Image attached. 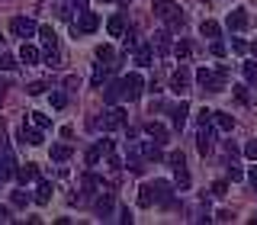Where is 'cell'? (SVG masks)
I'll return each mask as SVG.
<instances>
[{
    "instance_id": "6da1fadb",
    "label": "cell",
    "mask_w": 257,
    "mask_h": 225,
    "mask_svg": "<svg viewBox=\"0 0 257 225\" xmlns=\"http://www.w3.org/2000/svg\"><path fill=\"white\" fill-rule=\"evenodd\" d=\"M225 80H228V77H222L219 71H209V68H199L196 71V84L203 87V90H209V93L225 90Z\"/></svg>"
},
{
    "instance_id": "7a4b0ae2",
    "label": "cell",
    "mask_w": 257,
    "mask_h": 225,
    "mask_svg": "<svg viewBox=\"0 0 257 225\" xmlns=\"http://www.w3.org/2000/svg\"><path fill=\"white\" fill-rule=\"evenodd\" d=\"M36 32H39V26L29 20V16H13V20H10V36L23 39V42H29Z\"/></svg>"
},
{
    "instance_id": "3957f363",
    "label": "cell",
    "mask_w": 257,
    "mask_h": 225,
    "mask_svg": "<svg viewBox=\"0 0 257 225\" xmlns=\"http://www.w3.org/2000/svg\"><path fill=\"white\" fill-rule=\"evenodd\" d=\"M93 126H100L103 132H112V129H122V126H125V109H119V106H109L103 119H93Z\"/></svg>"
},
{
    "instance_id": "277c9868",
    "label": "cell",
    "mask_w": 257,
    "mask_h": 225,
    "mask_svg": "<svg viewBox=\"0 0 257 225\" xmlns=\"http://www.w3.org/2000/svg\"><path fill=\"white\" fill-rule=\"evenodd\" d=\"M142 90H145V80H142V74H135V71H132V74H125V77H122V100H128V103H132V100H139Z\"/></svg>"
},
{
    "instance_id": "5b68a950",
    "label": "cell",
    "mask_w": 257,
    "mask_h": 225,
    "mask_svg": "<svg viewBox=\"0 0 257 225\" xmlns=\"http://www.w3.org/2000/svg\"><path fill=\"white\" fill-rule=\"evenodd\" d=\"M96 26H100V16L93 10H80L77 23H74V32L77 36H90V32H96Z\"/></svg>"
},
{
    "instance_id": "8992f818",
    "label": "cell",
    "mask_w": 257,
    "mask_h": 225,
    "mask_svg": "<svg viewBox=\"0 0 257 225\" xmlns=\"http://www.w3.org/2000/svg\"><path fill=\"white\" fill-rule=\"evenodd\" d=\"M151 193H155V203H174V183L171 180H155L151 183Z\"/></svg>"
},
{
    "instance_id": "52a82bcc",
    "label": "cell",
    "mask_w": 257,
    "mask_h": 225,
    "mask_svg": "<svg viewBox=\"0 0 257 225\" xmlns=\"http://www.w3.org/2000/svg\"><path fill=\"white\" fill-rule=\"evenodd\" d=\"M212 135H215V129H212V123H203L199 126V135H196V148H199V155H209L212 151Z\"/></svg>"
},
{
    "instance_id": "ba28073f",
    "label": "cell",
    "mask_w": 257,
    "mask_h": 225,
    "mask_svg": "<svg viewBox=\"0 0 257 225\" xmlns=\"http://www.w3.org/2000/svg\"><path fill=\"white\" fill-rule=\"evenodd\" d=\"M7 177H16V158L10 148L0 151V180H7Z\"/></svg>"
},
{
    "instance_id": "9c48e42d",
    "label": "cell",
    "mask_w": 257,
    "mask_h": 225,
    "mask_svg": "<svg viewBox=\"0 0 257 225\" xmlns=\"http://www.w3.org/2000/svg\"><path fill=\"white\" fill-rule=\"evenodd\" d=\"M103 100H106L109 106H116V103L122 100V80H106V84H103Z\"/></svg>"
},
{
    "instance_id": "30bf717a",
    "label": "cell",
    "mask_w": 257,
    "mask_h": 225,
    "mask_svg": "<svg viewBox=\"0 0 257 225\" xmlns=\"http://www.w3.org/2000/svg\"><path fill=\"white\" fill-rule=\"evenodd\" d=\"M247 23H251V20H247L244 10H231L228 20H225V26H228L231 32H241V29H247Z\"/></svg>"
},
{
    "instance_id": "8fae6325",
    "label": "cell",
    "mask_w": 257,
    "mask_h": 225,
    "mask_svg": "<svg viewBox=\"0 0 257 225\" xmlns=\"http://www.w3.org/2000/svg\"><path fill=\"white\" fill-rule=\"evenodd\" d=\"M151 10H155V16H161V20H171L180 7H177L174 0H155V4H151Z\"/></svg>"
},
{
    "instance_id": "7c38bea8",
    "label": "cell",
    "mask_w": 257,
    "mask_h": 225,
    "mask_svg": "<svg viewBox=\"0 0 257 225\" xmlns=\"http://www.w3.org/2000/svg\"><path fill=\"white\" fill-rule=\"evenodd\" d=\"M212 126L219 129V132H231V129H235V116H231V113H219V109H212Z\"/></svg>"
},
{
    "instance_id": "4fadbf2b",
    "label": "cell",
    "mask_w": 257,
    "mask_h": 225,
    "mask_svg": "<svg viewBox=\"0 0 257 225\" xmlns=\"http://www.w3.org/2000/svg\"><path fill=\"white\" fill-rule=\"evenodd\" d=\"M39 39H42L45 52H55V48H58V32L52 26H39Z\"/></svg>"
},
{
    "instance_id": "5bb4252c",
    "label": "cell",
    "mask_w": 257,
    "mask_h": 225,
    "mask_svg": "<svg viewBox=\"0 0 257 225\" xmlns=\"http://www.w3.org/2000/svg\"><path fill=\"white\" fill-rule=\"evenodd\" d=\"M187 116H190V103L187 100H180L177 106L171 109V119H174V126L177 129H183V123H187Z\"/></svg>"
},
{
    "instance_id": "9a60e30c",
    "label": "cell",
    "mask_w": 257,
    "mask_h": 225,
    "mask_svg": "<svg viewBox=\"0 0 257 225\" xmlns=\"http://www.w3.org/2000/svg\"><path fill=\"white\" fill-rule=\"evenodd\" d=\"M39 58H42V52H39L32 42H23L20 48V61H26V64H39Z\"/></svg>"
},
{
    "instance_id": "2e32d148",
    "label": "cell",
    "mask_w": 257,
    "mask_h": 225,
    "mask_svg": "<svg viewBox=\"0 0 257 225\" xmlns=\"http://www.w3.org/2000/svg\"><path fill=\"white\" fill-rule=\"evenodd\" d=\"M187 80H190V71H187V68L174 71V80H171V90H174V93H187Z\"/></svg>"
},
{
    "instance_id": "e0dca14e",
    "label": "cell",
    "mask_w": 257,
    "mask_h": 225,
    "mask_svg": "<svg viewBox=\"0 0 257 225\" xmlns=\"http://www.w3.org/2000/svg\"><path fill=\"white\" fill-rule=\"evenodd\" d=\"M106 32H109V36H125V16L122 13L109 16V20H106Z\"/></svg>"
},
{
    "instance_id": "ac0fdd59",
    "label": "cell",
    "mask_w": 257,
    "mask_h": 225,
    "mask_svg": "<svg viewBox=\"0 0 257 225\" xmlns=\"http://www.w3.org/2000/svg\"><path fill=\"white\" fill-rule=\"evenodd\" d=\"M16 180H20V183H32V180H39V167H36V164H23V167H16Z\"/></svg>"
},
{
    "instance_id": "d6986e66",
    "label": "cell",
    "mask_w": 257,
    "mask_h": 225,
    "mask_svg": "<svg viewBox=\"0 0 257 225\" xmlns=\"http://www.w3.org/2000/svg\"><path fill=\"white\" fill-rule=\"evenodd\" d=\"M96 58H100L103 64H109V68H112V71H119V61H116V52H112V48H109V45H100V48H96Z\"/></svg>"
},
{
    "instance_id": "ffe728a7",
    "label": "cell",
    "mask_w": 257,
    "mask_h": 225,
    "mask_svg": "<svg viewBox=\"0 0 257 225\" xmlns=\"http://www.w3.org/2000/svg\"><path fill=\"white\" fill-rule=\"evenodd\" d=\"M52 183H48V180H39V187H36V196H32V199H36V203L39 206H45L48 203V199H52Z\"/></svg>"
},
{
    "instance_id": "44dd1931",
    "label": "cell",
    "mask_w": 257,
    "mask_h": 225,
    "mask_svg": "<svg viewBox=\"0 0 257 225\" xmlns=\"http://www.w3.org/2000/svg\"><path fill=\"white\" fill-rule=\"evenodd\" d=\"M142 158L145 161H161L164 155H161V142H145L142 145Z\"/></svg>"
},
{
    "instance_id": "7402d4cb",
    "label": "cell",
    "mask_w": 257,
    "mask_h": 225,
    "mask_svg": "<svg viewBox=\"0 0 257 225\" xmlns=\"http://www.w3.org/2000/svg\"><path fill=\"white\" fill-rule=\"evenodd\" d=\"M145 132H148V135H151L155 142H167V129L161 126V123H155V119H151V123L145 126Z\"/></svg>"
},
{
    "instance_id": "603a6c76",
    "label": "cell",
    "mask_w": 257,
    "mask_h": 225,
    "mask_svg": "<svg viewBox=\"0 0 257 225\" xmlns=\"http://www.w3.org/2000/svg\"><path fill=\"white\" fill-rule=\"evenodd\" d=\"M199 32H203L206 39H219V32H222V26L215 20H203V26H199Z\"/></svg>"
},
{
    "instance_id": "cb8c5ba5",
    "label": "cell",
    "mask_w": 257,
    "mask_h": 225,
    "mask_svg": "<svg viewBox=\"0 0 257 225\" xmlns=\"http://www.w3.org/2000/svg\"><path fill=\"white\" fill-rule=\"evenodd\" d=\"M139 206H142V209L155 206V193H151V183H145V187L139 190Z\"/></svg>"
},
{
    "instance_id": "d4e9b609",
    "label": "cell",
    "mask_w": 257,
    "mask_h": 225,
    "mask_svg": "<svg viewBox=\"0 0 257 225\" xmlns=\"http://www.w3.org/2000/svg\"><path fill=\"white\" fill-rule=\"evenodd\" d=\"M29 199H32V196H29L26 190H13V193H10V203H13L16 209H26V206H29Z\"/></svg>"
},
{
    "instance_id": "484cf974",
    "label": "cell",
    "mask_w": 257,
    "mask_h": 225,
    "mask_svg": "<svg viewBox=\"0 0 257 225\" xmlns=\"http://www.w3.org/2000/svg\"><path fill=\"white\" fill-rule=\"evenodd\" d=\"M71 158V145H52V161H68Z\"/></svg>"
},
{
    "instance_id": "4316f807",
    "label": "cell",
    "mask_w": 257,
    "mask_h": 225,
    "mask_svg": "<svg viewBox=\"0 0 257 225\" xmlns=\"http://www.w3.org/2000/svg\"><path fill=\"white\" fill-rule=\"evenodd\" d=\"M151 42H155V45H158V52L164 55L167 48H171V32H155V39H151Z\"/></svg>"
},
{
    "instance_id": "83f0119b",
    "label": "cell",
    "mask_w": 257,
    "mask_h": 225,
    "mask_svg": "<svg viewBox=\"0 0 257 225\" xmlns=\"http://www.w3.org/2000/svg\"><path fill=\"white\" fill-rule=\"evenodd\" d=\"M135 64H139V68H148V64H155V61H151V48H148V45L135 52Z\"/></svg>"
},
{
    "instance_id": "f1b7e54d",
    "label": "cell",
    "mask_w": 257,
    "mask_h": 225,
    "mask_svg": "<svg viewBox=\"0 0 257 225\" xmlns=\"http://www.w3.org/2000/svg\"><path fill=\"white\" fill-rule=\"evenodd\" d=\"M96 212H100V215H109L112 212V196H109V193H103V196L96 199Z\"/></svg>"
},
{
    "instance_id": "f546056e",
    "label": "cell",
    "mask_w": 257,
    "mask_h": 225,
    "mask_svg": "<svg viewBox=\"0 0 257 225\" xmlns=\"http://www.w3.org/2000/svg\"><path fill=\"white\" fill-rule=\"evenodd\" d=\"M48 100H52V109H64V106H68V93H64V90H52Z\"/></svg>"
},
{
    "instance_id": "4dcf8cb0",
    "label": "cell",
    "mask_w": 257,
    "mask_h": 225,
    "mask_svg": "<svg viewBox=\"0 0 257 225\" xmlns=\"http://www.w3.org/2000/svg\"><path fill=\"white\" fill-rule=\"evenodd\" d=\"M16 64H20V58H13L10 52H0V68L4 71H16Z\"/></svg>"
},
{
    "instance_id": "1f68e13d",
    "label": "cell",
    "mask_w": 257,
    "mask_h": 225,
    "mask_svg": "<svg viewBox=\"0 0 257 225\" xmlns=\"http://www.w3.org/2000/svg\"><path fill=\"white\" fill-rule=\"evenodd\" d=\"M174 55H177L180 61H187L190 55H193V45H190V42H177V45H174Z\"/></svg>"
},
{
    "instance_id": "d6a6232c",
    "label": "cell",
    "mask_w": 257,
    "mask_h": 225,
    "mask_svg": "<svg viewBox=\"0 0 257 225\" xmlns=\"http://www.w3.org/2000/svg\"><path fill=\"white\" fill-rule=\"evenodd\" d=\"M167 164H171L174 171H177V167H187V158H183V151H171V155H167Z\"/></svg>"
},
{
    "instance_id": "836d02e7",
    "label": "cell",
    "mask_w": 257,
    "mask_h": 225,
    "mask_svg": "<svg viewBox=\"0 0 257 225\" xmlns=\"http://www.w3.org/2000/svg\"><path fill=\"white\" fill-rule=\"evenodd\" d=\"M241 71H244V77L251 80V84H257V61H244V64H241Z\"/></svg>"
},
{
    "instance_id": "e575fe53",
    "label": "cell",
    "mask_w": 257,
    "mask_h": 225,
    "mask_svg": "<svg viewBox=\"0 0 257 225\" xmlns=\"http://www.w3.org/2000/svg\"><path fill=\"white\" fill-rule=\"evenodd\" d=\"M190 187V174L187 167H177V190H187Z\"/></svg>"
},
{
    "instance_id": "d590c367",
    "label": "cell",
    "mask_w": 257,
    "mask_h": 225,
    "mask_svg": "<svg viewBox=\"0 0 257 225\" xmlns=\"http://www.w3.org/2000/svg\"><path fill=\"white\" fill-rule=\"evenodd\" d=\"M32 126H39V129H48V126H52V119H48L45 113H32Z\"/></svg>"
},
{
    "instance_id": "8d00e7d4",
    "label": "cell",
    "mask_w": 257,
    "mask_h": 225,
    "mask_svg": "<svg viewBox=\"0 0 257 225\" xmlns=\"http://www.w3.org/2000/svg\"><path fill=\"white\" fill-rule=\"evenodd\" d=\"M125 167H128V171H132V174H142V171H145V164H142V158H135V155H132V158H128V161H125Z\"/></svg>"
},
{
    "instance_id": "74e56055",
    "label": "cell",
    "mask_w": 257,
    "mask_h": 225,
    "mask_svg": "<svg viewBox=\"0 0 257 225\" xmlns=\"http://www.w3.org/2000/svg\"><path fill=\"white\" fill-rule=\"evenodd\" d=\"M100 158H103V151H100V148H96V145H93V148L87 151V164L93 167V164H96V161H100Z\"/></svg>"
},
{
    "instance_id": "f35d334b",
    "label": "cell",
    "mask_w": 257,
    "mask_h": 225,
    "mask_svg": "<svg viewBox=\"0 0 257 225\" xmlns=\"http://www.w3.org/2000/svg\"><path fill=\"white\" fill-rule=\"evenodd\" d=\"M225 193H228V183H225V180H215L212 183V196H225Z\"/></svg>"
},
{
    "instance_id": "ab89813d",
    "label": "cell",
    "mask_w": 257,
    "mask_h": 225,
    "mask_svg": "<svg viewBox=\"0 0 257 225\" xmlns=\"http://www.w3.org/2000/svg\"><path fill=\"white\" fill-rule=\"evenodd\" d=\"M244 158H251V161H257V139L244 145Z\"/></svg>"
},
{
    "instance_id": "60d3db41",
    "label": "cell",
    "mask_w": 257,
    "mask_h": 225,
    "mask_svg": "<svg viewBox=\"0 0 257 225\" xmlns=\"http://www.w3.org/2000/svg\"><path fill=\"white\" fill-rule=\"evenodd\" d=\"M26 90H29L32 96H39V93H45V84H42V80H32V84L26 87Z\"/></svg>"
},
{
    "instance_id": "b9f144b4",
    "label": "cell",
    "mask_w": 257,
    "mask_h": 225,
    "mask_svg": "<svg viewBox=\"0 0 257 225\" xmlns=\"http://www.w3.org/2000/svg\"><path fill=\"white\" fill-rule=\"evenodd\" d=\"M235 96H238V103H247V100H251V93H247V87H235Z\"/></svg>"
},
{
    "instance_id": "7bdbcfd3",
    "label": "cell",
    "mask_w": 257,
    "mask_h": 225,
    "mask_svg": "<svg viewBox=\"0 0 257 225\" xmlns=\"http://www.w3.org/2000/svg\"><path fill=\"white\" fill-rule=\"evenodd\" d=\"M48 68H58V64H61V55H58V48H55V52H48Z\"/></svg>"
},
{
    "instance_id": "ee69618b",
    "label": "cell",
    "mask_w": 257,
    "mask_h": 225,
    "mask_svg": "<svg viewBox=\"0 0 257 225\" xmlns=\"http://www.w3.org/2000/svg\"><path fill=\"white\" fill-rule=\"evenodd\" d=\"M231 48H235L238 55H247V42H244V39H235V42H231Z\"/></svg>"
},
{
    "instance_id": "f6af8a7d",
    "label": "cell",
    "mask_w": 257,
    "mask_h": 225,
    "mask_svg": "<svg viewBox=\"0 0 257 225\" xmlns=\"http://www.w3.org/2000/svg\"><path fill=\"white\" fill-rule=\"evenodd\" d=\"M96 148H100L103 155H109V151H112V142L109 139H100V142H96Z\"/></svg>"
},
{
    "instance_id": "bcb514c9",
    "label": "cell",
    "mask_w": 257,
    "mask_h": 225,
    "mask_svg": "<svg viewBox=\"0 0 257 225\" xmlns=\"http://www.w3.org/2000/svg\"><path fill=\"white\" fill-rule=\"evenodd\" d=\"M247 183H251V187H254V193H257V164L251 167V171H247Z\"/></svg>"
},
{
    "instance_id": "7dc6e473",
    "label": "cell",
    "mask_w": 257,
    "mask_h": 225,
    "mask_svg": "<svg viewBox=\"0 0 257 225\" xmlns=\"http://www.w3.org/2000/svg\"><path fill=\"white\" fill-rule=\"evenodd\" d=\"M212 55H215V58H222V55H225V45L215 42V39H212Z\"/></svg>"
},
{
    "instance_id": "c3c4849f",
    "label": "cell",
    "mask_w": 257,
    "mask_h": 225,
    "mask_svg": "<svg viewBox=\"0 0 257 225\" xmlns=\"http://www.w3.org/2000/svg\"><path fill=\"white\" fill-rule=\"evenodd\" d=\"M203 123H212V109H199V126Z\"/></svg>"
},
{
    "instance_id": "681fc988",
    "label": "cell",
    "mask_w": 257,
    "mask_h": 225,
    "mask_svg": "<svg viewBox=\"0 0 257 225\" xmlns=\"http://www.w3.org/2000/svg\"><path fill=\"white\" fill-rule=\"evenodd\" d=\"M215 219H219V222H231V212H228V209H219V212H215Z\"/></svg>"
},
{
    "instance_id": "f907efd6",
    "label": "cell",
    "mask_w": 257,
    "mask_h": 225,
    "mask_svg": "<svg viewBox=\"0 0 257 225\" xmlns=\"http://www.w3.org/2000/svg\"><path fill=\"white\" fill-rule=\"evenodd\" d=\"M241 177H244V174H241L238 167H231V164H228V180H241Z\"/></svg>"
},
{
    "instance_id": "816d5d0a",
    "label": "cell",
    "mask_w": 257,
    "mask_h": 225,
    "mask_svg": "<svg viewBox=\"0 0 257 225\" xmlns=\"http://www.w3.org/2000/svg\"><path fill=\"white\" fill-rule=\"evenodd\" d=\"M119 222L128 225V222H132V212H128V209H122V212H119Z\"/></svg>"
},
{
    "instance_id": "f5cc1de1",
    "label": "cell",
    "mask_w": 257,
    "mask_h": 225,
    "mask_svg": "<svg viewBox=\"0 0 257 225\" xmlns=\"http://www.w3.org/2000/svg\"><path fill=\"white\" fill-rule=\"evenodd\" d=\"M128 48H135V32H128V36H125V52H128Z\"/></svg>"
},
{
    "instance_id": "db71d44e",
    "label": "cell",
    "mask_w": 257,
    "mask_h": 225,
    "mask_svg": "<svg viewBox=\"0 0 257 225\" xmlns=\"http://www.w3.org/2000/svg\"><path fill=\"white\" fill-rule=\"evenodd\" d=\"M4 135H7V126L0 123V145H4Z\"/></svg>"
},
{
    "instance_id": "11a10c76",
    "label": "cell",
    "mask_w": 257,
    "mask_h": 225,
    "mask_svg": "<svg viewBox=\"0 0 257 225\" xmlns=\"http://www.w3.org/2000/svg\"><path fill=\"white\" fill-rule=\"evenodd\" d=\"M7 215H10V212H7V209L0 206V222H7Z\"/></svg>"
},
{
    "instance_id": "9f6ffc18",
    "label": "cell",
    "mask_w": 257,
    "mask_h": 225,
    "mask_svg": "<svg viewBox=\"0 0 257 225\" xmlns=\"http://www.w3.org/2000/svg\"><path fill=\"white\" fill-rule=\"evenodd\" d=\"M251 52H254V55H257V42H254V45H251Z\"/></svg>"
},
{
    "instance_id": "6f0895ef",
    "label": "cell",
    "mask_w": 257,
    "mask_h": 225,
    "mask_svg": "<svg viewBox=\"0 0 257 225\" xmlns=\"http://www.w3.org/2000/svg\"><path fill=\"white\" fill-rule=\"evenodd\" d=\"M0 103H4V90H0Z\"/></svg>"
},
{
    "instance_id": "680465c9",
    "label": "cell",
    "mask_w": 257,
    "mask_h": 225,
    "mask_svg": "<svg viewBox=\"0 0 257 225\" xmlns=\"http://www.w3.org/2000/svg\"><path fill=\"white\" fill-rule=\"evenodd\" d=\"M116 4H125V0H116Z\"/></svg>"
},
{
    "instance_id": "91938a15",
    "label": "cell",
    "mask_w": 257,
    "mask_h": 225,
    "mask_svg": "<svg viewBox=\"0 0 257 225\" xmlns=\"http://www.w3.org/2000/svg\"><path fill=\"white\" fill-rule=\"evenodd\" d=\"M0 45H4V42H0Z\"/></svg>"
},
{
    "instance_id": "94428289",
    "label": "cell",
    "mask_w": 257,
    "mask_h": 225,
    "mask_svg": "<svg viewBox=\"0 0 257 225\" xmlns=\"http://www.w3.org/2000/svg\"><path fill=\"white\" fill-rule=\"evenodd\" d=\"M254 222H257V219H254Z\"/></svg>"
}]
</instances>
